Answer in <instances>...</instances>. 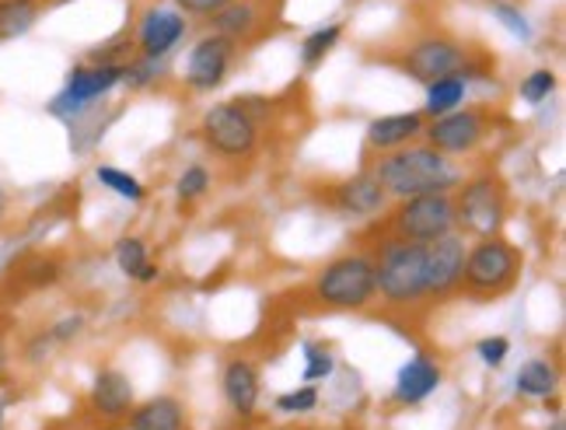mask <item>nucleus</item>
I'll return each instance as SVG.
<instances>
[{"instance_id": "nucleus-1", "label": "nucleus", "mask_w": 566, "mask_h": 430, "mask_svg": "<svg viewBox=\"0 0 566 430\" xmlns=\"http://www.w3.org/2000/svg\"><path fill=\"white\" fill-rule=\"evenodd\" d=\"M371 176L381 182L385 197L409 200V197H430V192H454L462 182V171L441 150L427 144L420 147H399L396 155H385Z\"/></svg>"}, {"instance_id": "nucleus-2", "label": "nucleus", "mask_w": 566, "mask_h": 430, "mask_svg": "<svg viewBox=\"0 0 566 430\" xmlns=\"http://www.w3.org/2000/svg\"><path fill=\"white\" fill-rule=\"evenodd\" d=\"M378 297L391 308H412L427 301V245L385 239L375 252Z\"/></svg>"}, {"instance_id": "nucleus-3", "label": "nucleus", "mask_w": 566, "mask_h": 430, "mask_svg": "<svg viewBox=\"0 0 566 430\" xmlns=\"http://www.w3.org/2000/svg\"><path fill=\"white\" fill-rule=\"evenodd\" d=\"M525 270V255L507 239H479L472 249H465V266L459 291H465L472 301H496L514 291Z\"/></svg>"}, {"instance_id": "nucleus-4", "label": "nucleus", "mask_w": 566, "mask_h": 430, "mask_svg": "<svg viewBox=\"0 0 566 430\" xmlns=\"http://www.w3.org/2000/svg\"><path fill=\"white\" fill-rule=\"evenodd\" d=\"M454 207V231L469 234V239H496L507 224L511 197L507 186L493 171L472 176L469 182H459V189L451 192Z\"/></svg>"}, {"instance_id": "nucleus-5", "label": "nucleus", "mask_w": 566, "mask_h": 430, "mask_svg": "<svg viewBox=\"0 0 566 430\" xmlns=\"http://www.w3.org/2000/svg\"><path fill=\"white\" fill-rule=\"evenodd\" d=\"M312 294H315V301L322 308H333V312H360V308H367L378 297L371 252H350V255H339V260H333L315 276Z\"/></svg>"}, {"instance_id": "nucleus-6", "label": "nucleus", "mask_w": 566, "mask_h": 430, "mask_svg": "<svg viewBox=\"0 0 566 430\" xmlns=\"http://www.w3.org/2000/svg\"><path fill=\"white\" fill-rule=\"evenodd\" d=\"M388 239L430 245L433 239H444L454 231V207L451 192H430V197H409L388 213Z\"/></svg>"}, {"instance_id": "nucleus-7", "label": "nucleus", "mask_w": 566, "mask_h": 430, "mask_svg": "<svg viewBox=\"0 0 566 430\" xmlns=\"http://www.w3.org/2000/svg\"><path fill=\"white\" fill-rule=\"evenodd\" d=\"M126 63H77V67L67 74V84L56 92V98L46 105L50 116L56 119H84L95 105L123 84Z\"/></svg>"}, {"instance_id": "nucleus-8", "label": "nucleus", "mask_w": 566, "mask_h": 430, "mask_svg": "<svg viewBox=\"0 0 566 430\" xmlns=\"http://www.w3.org/2000/svg\"><path fill=\"white\" fill-rule=\"evenodd\" d=\"M200 134L213 155H221L224 161H242L259 147V126L234 102L210 105L200 119Z\"/></svg>"}, {"instance_id": "nucleus-9", "label": "nucleus", "mask_w": 566, "mask_h": 430, "mask_svg": "<svg viewBox=\"0 0 566 430\" xmlns=\"http://www.w3.org/2000/svg\"><path fill=\"white\" fill-rule=\"evenodd\" d=\"M399 67H402V74H409L420 84H433V81L454 77V74L469 81V71H472L465 46H459V42L444 39V35H427L420 42H412V46L402 53Z\"/></svg>"}, {"instance_id": "nucleus-10", "label": "nucleus", "mask_w": 566, "mask_h": 430, "mask_svg": "<svg viewBox=\"0 0 566 430\" xmlns=\"http://www.w3.org/2000/svg\"><path fill=\"white\" fill-rule=\"evenodd\" d=\"M486 130H490L486 113L462 105V109H454L448 116L430 119L423 126V140H427V147H433V150H441V155L454 158V155H469V150H475L479 144H483Z\"/></svg>"}, {"instance_id": "nucleus-11", "label": "nucleus", "mask_w": 566, "mask_h": 430, "mask_svg": "<svg viewBox=\"0 0 566 430\" xmlns=\"http://www.w3.org/2000/svg\"><path fill=\"white\" fill-rule=\"evenodd\" d=\"M231 63H234V42L224 35H203L189 50L186 84L192 92H217L228 81Z\"/></svg>"}, {"instance_id": "nucleus-12", "label": "nucleus", "mask_w": 566, "mask_h": 430, "mask_svg": "<svg viewBox=\"0 0 566 430\" xmlns=\"http://www.w3.org/2000/svg\"><path fill=\"white\" fill-rule=\"evenodd\" d=\"M462 266H465V239L459 231L444 234V239H433L427 245V297L438 301L448 297L451 291H459Z\"/></svg>"}, {"instance_id": "nucleus-13", "label": "nucleus", "mask_w": 566, "mask_h": 430, "mask_svg": "<svg viewBox=\"0 0 566 430\" xmlns=\"http://www.w3.org/2000/svg\"><path fill=\"white\" fill-rule=\"evenodd\" d=\"M189 32V21L186 14H179L176 8H150L140 25H137V50L140 56H150V60H165L171 50L179 46Z\"/></svg>"}, {"instance_id": "nucleus-14", "label": "nucleus", "mask_w": 566, "mask_h": 430, "mask_svg": "<svg viewBox=\"0 0 566 430\" xmlns=\"http://www.w3.org/2000/svg\"><path fill=\"white\" fill-rule=\"evenodd\" d=\"M325 197H329V203L339 213H346V218H375V213H381L388 203L381 182L371 176V171H360V176L339 182L336 189L325 192Z\"/></svg>"}, {"instance_id": "nucleus-15", "label": "nucleus", "mask_w": 566, "mask_h": 430, "mask_svg": "<svg viewBox=\"0 0 566 430\" xmlns=\"http://www.w3.org/2000/svg\"><path fill=\"white\" fill-rule=\"evenodd\" d=\"M88 406L102 417V420H126L129 410L137 406V392H134V381H129L123 371L116 368H102L92 381V392H88Z\"/></svg>"}, {"instance_id": "nucleus-16", "label": "nucleus", "mask_w": 566, "mask_h": 430, "mask_svg": "<svg viewBox=\"0 0 566 430\" xmlns=\"http://www.w3.org/2000/svg\"><path fill=\"white\" fill-rule=\"evenodd\" d=\"M441 381H444V375H441L438 364L423 354H417L399 368L396 385H391V399L402 402V406H420L423 399H430L441 389Z\"/></svg>"}, {"instance_id": "nucleus-17", "label": "nucleus", "mask_w": 566, "mask_h": 430, "mask_svg": "<svg viewBox=\"0 0 566 430\" xmlns=\"http://www.w3.org/2000/svg\"><path fill=\"white\" fill-rule=\"evenodd\" d=\"M423 126H427V116L423 113H391V116H378L367 126V147L371 150H399V147H409L417 137H423Z\"/></svg>"}, {"instance_id": "nucleus-18", "label": "nucleus", "mask_w": 566, "mask_h": 430, "mask_svg": "<svg viewBox=\"0 0 566 430\" xmlns=\"http://www.w3.org/2000/svg\"><path fill=\"white\" fill-rule=\"evenodd\" d=\"M221 392L231 406V413L238 417H252L255 406H259V392H263V385H259V371L255 364L249 360H228V368L221 375Z\"/></svg>"}, {"instance_id": "nucleus-19", "label": "nucleus", "mask_w": 566, "mask_h": 430, "mask_svg": "<svg viewBox=\"0 0 566 430\" xmlns=\"http://www.w3.org/2000/svg\"><path fill=\"white\" fill-rule=\"evenodd\" d=\"M126 430H186V406L176 396L137 402L126 417Z\"/></svg>"}, {"instance_id": "nucleus-20", "label": "nucleus", "mask_w": 566, "mask_h": 430, "mask_svg": "<svg viewBox=\"0 0 566 430\" xmlns=\"http://www.w3.org/2000/svg\"><path fill=\"white\" fill-rule=\"evenodd\" d=\"M263 4L259 0H234V4H228L224 11H217L210 18L213 25V35H224L231 42H245L259 32V25H263Z\"/></svg>"}, {"instance_id": "nucleus-21", "label": "nucleus", "mask_w": 566, "mask_h": 430, "mask_svg": "<svg viewBox=\"0 0 566 430\" xmlns=\"http://www.w3.org/2000/svg\"><path fill=\"white\" fill-rule=\"evenodd\" d=\"M113 255H116L119 273H126L129 281H137V284H155L158 281L161 270L150 263V252H147L144 239H137V234H126V239H119Z\"/></svg>"}, {"instance_id": "nucleus-22", "label": "nucleus", "mask_w": 566, "mask_h": 430, "mask_svg": "<svg viewBox=\"0 0 566 430\" xmlns=\"http://www.w3.org/2000/svg\"><path fill=\"white\" fill-rule=\"evenodd\" d=\"M469 98V81L465 77H441V81H433L427 84V105H423V116L430 119H438V116H448L454 109H462Z\"/></svg>"}, {"instance_id": "nucleus-23", "label": "nucleus", "mask_w": 566, "mask_h": 430, "mask_svg": "<svg viewBox=\"0 0 566 430\" xmlns=\"http://www.w3.org/2000/svg\"><path fill=\"white\" fill-rule=\"evenodd\" d=\"M39 14H42V0H0V42L29 35Z\"/></svg>"}, {"instance_id": "nucleus-24", "label": "nucleus", "mask_w": 566, "mask_h": 430, "mask_svg": "<svg viewBox=\"0 0 566 430\" xmlns=\"http://www.w3.org/2000/svg\"><path fill=\"white\" fill-rule=\"evenodd\" d=\"M514 385H517V392L528 396V399H549L559 389V371L553 368L549 360L535 357V360H528L525 368L517 371Z\"/></svg>"}, {"instance_id": "nucleus-25", "label": "nucleus", "mask_w": 566, "mask_h": 430, "mask_svg": "<svg viewBox=\"0 0 566 430\" xmlns=\"http://www.w3.org/2000/svg\"><path fill=\"white\" fill-rule=\"evenodd\" d=\"M339 39H343V25H339V21L315 29L312 35H304V42H301V63L308 71H315L318 63H325V56H329L339 46Z\"/></svg>"}, {"instance_id": "nucleus-26", "label": "nucleus", "mask_w": 566, "mask_h": 430, "mask_svg": "<svg viewBox=\"0 0 566 430\" xmlns=\"http://www.w3.org/2000/svg\"><path fill=\"white\" fill-rule=\"evenodd\" d=\"M95 179H98L105 189H113L116 197L129 200V203H144V197H147L144 182H140L137 176H129V171L116 168V165H98V168H95Z\"/></svg>"}, {"instance_id": "nucleus-27", "label": "nucleus", "mask_w": 566, "mask_h": 430, "mask_svg": "<svg viewBox=\"0 0 566 430\" xmlns=\"http://www.w3.org/2000/svg\"><path fill=\"white\" fill-rule=\"evenodd\" d=\"M333 371H336V357H333V350L325 347V343H318V339L304 343V371H301L304 385H318V381L329 378Z\"/></svg>"}, {"instance_id": "nucleus-28", "label": "nucleus", "mask_w": 566, "mask_h": 430, "mask_svg": "<svg viewBox=\"0 0 566 430\" xmlns=\"http://www.w3.org/2000/svg\"><path fill=\"white\" fill-rule=\"evenodd\" d=\"M213 186V176H210V168L207 165H189L179 182H176V192H179V203H196V200H203L207 192Z\"/></svg>"}, {"instance_id": "nucleus-29", "label": "nucleus", "mask_w": 566, "mask_h": 430, "mask_svg": "<svg viewBox=\"0 0 566 430\" xmlns=\"http://www.w3.org/2000/svg\"><path fill=\"white\" fill-rule=\"evenodd\" d=\"M318 402H322L318 385H301V389H291V392L276 396V413H283V417H304V413H312Z\"/></svg>"}, {"instance_id": "nucleus-30", "label": "nucleus", "mask_w": 566, "mask_h": 430, "mask_svg": "<svg viewBox=\"0 0 566 430\" xmlns=\"http://www.w3.org/2000/svg\"><path fill=\"white\" fill-rule=\"evenodd\" d=\"M490 11H493V18L504 25L514 39H521V42H532V21L521 14V8H514V4H507V0H493L490 4Z\"/></svg>"}, {"instance_id": "nucleus-31", "label": "nucleus", "mask_w": 566, "mask_h": 430, "mask_svg": "<svg viewBox=\"0 0 566 430\" xmlns=\"http://www.w3.org/2000/svg\"><path fill=\"white\" fill-rule=\"evenodd\" d=\"M521 98H525L528 105H542L553 92H556V74L549 67H535L525 81H521Z\"/></svg>"}, {"instance_id": "nucleus-32", "label": "nucleus", "mask_w": 566, "mask_h": 430, "mask_svg": "<svg viewBox=\"0 0 566 430\" xmlns=\"http://www.w3.org/2000/svg\"><path fill=\"white\" fill-rule=\"evenodd\" d=\"M161 63H165V60H150V56L126 60V74H123V84H129V88H147L150 81H158V74H161Z\"/></svg>"}, {"instance_id": "nucleus-33", "label": "nucleus", "mask_w": 566, "mask_h": 430, "mask_svg": "<svg viewBox=\"0 0 566 430\" xmlns=\"http://www.w3.org/2000/svg\"><path fill=\"white\" fill-rule=\"evenodd\" d=\"M475 354H479V360L486 364V368H500V364H504L507 354H511V339L507 336H486V339L475 343Z\"/></svg>"}, {"instance_id": "nucleus-34", "label": "nucleus", "mask_w": 566, "mask_h": 430, "mask_svg": "<svg viewBox=\"0 0 566 430\" xmlns=\"http://www.w3.org/2000/svg\"><path fill=\"white\" fill-rule=\"evenodd\" d=\"M84 326H88V318H84V315H67V318L53 322L46 336L53 339V347H60V343H71V339H77V336L84 333Z\"/></svg>"}, {"instance_id": "nucleus-35", "label": "nucleus", "mask_w": 566, "mask_h": 430, "mask_svg": "<svg viewBox=\"0 0 566 430\" xmlns=\"http://www.w3.org/2000/svg\"><path fill=\"white\" fill-rule=\"evenodd\" d=\"M228 4H234V0H176V11L179 14H196V18H213Z\"/></svg>"}, {"instance_id": "nucleus-36", "label": "nucleus", "mask_w": 566, "mask_h": 430, "mask_svg": "<svg viewBox=\"0 0 566 430\" xmlns=\"http://www.w3.org/2000/svg\"><path fill=\"white\" fill-rule=\"evenodd\" d=\"M25 276H29V284H32V287H46V284H53L56 276H60V266H56L53 260H32V263L25 266Z\"/></svg>"}, {"instance_id": "nucleus-37", "label": "nucleus", "mask_w": 566, "mask_h": 430, "mask_svg": "<svg viewBox=\"0 0 566 430\" xmlns=\"http://www.w3.org/2000/svg\"><path fill=\"white\" fill-rule=\"evenodd\" d=\"M234 105H238V109H242L255 126L270 116V102H266L263 95H238V98H234Z\"/></svg>"}, {"instance_id": "nucleus-38", "label": "nucleus", "mask_w": 566, "mask_h": 430, "mask_svg": "<svg viewBox=\"0 0 566 430\" xmlns=\"http://www.w3.org/2000/svg\"><path fill=\"white\" fill-rule=\"evenodd\" d=\"M8 406H11V396H0V430H4V417H8Z\"/></svg>"}, {"instance_id": "nucleus-39", "label": "nucleus", "mask_w": 566, "mask_h": 430, "mask_svg": "<svg viewBox=\"0 0 566 430\" xmlns=\"http://www.w3.org/2000/svg\"><path fill=\"white\" fill-rule=\"evenodd\" d=\"M4 213H8V192L0 186V221H4Z\"/></svg>"}, {"instance_id": "nucleus-40", "label": "nucleus", "mask_w": 566, "mask_h": 430, "mask_svg": "<svg viewBox=\"0 0 566 430\" xmlns=\"http://www.w3.org/2000/svg\"><path fill=\"white\" fill-rule=\"evenodd\" d=\"M4 364H8V354H4V347H0V371H4Z\"/></svg>"}, {"instance_id": "nucleus-41", "label": "nucleus", "mask_w": 566, "mask_h": 430, "mask_svg": "<svg viewBox=\"0 0 566 430\" xmlns=\"http://www.w3.org/2000/svg\"><path fill=\"white\" fill-rule=\"evenodd\" d=\"M50 4H71V0H50Z\"/></svg>"}, {"instance_id": "nucleus-42", "label": "nucleus", "mask_w": 566, "mask_h": 430, "mask_svg": "<svg viewBox=\"0 0 566 430\" xmlns=\"http://www.w3.org/2000/svg\"><path fill=\"white\" fill-rule=\"evenodd\" d=\"M553 430H563V420H556V423H553Z\"/></svg>"}, {"instance_id": "nucleus-43", "label": "nucleus", "mask_w": 566, "mask_h": 430, "mask_svg": "<svg viewBox=\"0 0 566 430\" xmlns=\"http://www.w3.org/2000/svg\"><path fill=\"white\" fill-rule=\"evenodd\" d=\"M333 430H339V427H333Z\"/></svg>"}]
</instances>
